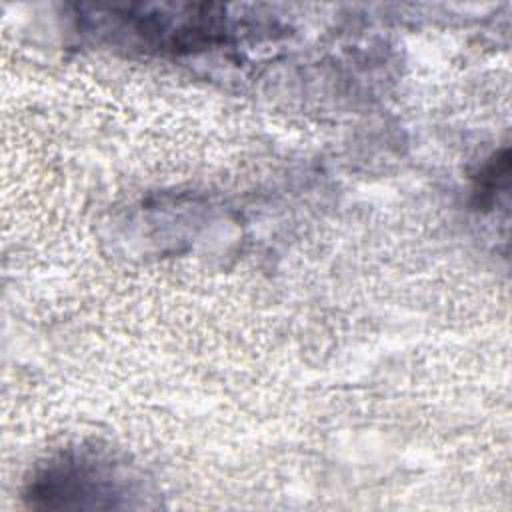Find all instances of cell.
I'll return each mask as SVG.
<instances>
[{
	"mask_svg": "<svg viewBox=\"0 0 512 512\" xmlns=\"http://www.w3.org/2000/svg\"><path fill=\"white\" fill-rule=\"evenodd\" d=\"M138 478L110 450L72 446L38 464L26 480L24 500L32 508H128Z\"/></svg>",
	"mask_w": 512,
	"mask_h": 512,
	"instance_id": "cell-1",
	"label": "cell"
},
{
	"mask_svg": "<svg viewBox=\"0 0 512 512\" xmlns=\"http://www.w3.org/2000/svg\"><path fill=\"white\" fill-rule=\"evenodd\" d=\"M98 24L128 34V42L154 52H194L222 44L232 36L234 22L222 6H126L96 8Z\"/></svg>",
	"mask_w": 512,
	"mask_h": 512,
	"instance_id": "cell-2",
	"label": "cell"
},
{
	"mask_svg": "<svg viewBox=\"0 0 512 512\" xmlns=\"http://www.w3.org/2000/svg\"><path fill=\"white\" fill-rule=\"evenodd\" d=\"M510 174V154L508 148L494 152L480 172L474 176L472 202L478 210H490L498 202V194H506Z\"/></svg>",
	"mask_w": 512,
	"mask_h": 512,
	"instance_id": "cell-3",
	"label": "cell"
}]
</instances>
